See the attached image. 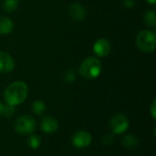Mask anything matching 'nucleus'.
Segmentation results:
<instances>
[{
	"label": "nucleus",
	"mask_w": 156,
	"mask_h": 156,
	"mask_svg": "<svg viewBox=\"0 0 156 156\" xmlns=\"http://www.w3.org/2000/svg\"><path fill=\"white\" fill-rule=\"evenodd\" d=\"M28 89L25 82L15 81L9 84L4 91V99L6 104L16 106L22 103L27 97Z\"/></svg>",
	"instance_id": "f257e3e1"
},
{
	"label": "nucleus",
	"mask_w": 156,
	"mask_h": 156,
	"mask_svg": "<svg viewBox=\"0 0 156 156\" xmlns=\"http://www.w3.org/2000/svg\"><path fill=\"white\" fill-rule=\"evenodd\" d=\"M101 62L94 57L85 58L80 66L79 73L86 80H94L98 78L101 72Z\"/></svg>",
	"instance_id": "f03ea898"
},
{
	"label": "nucleus",
	"mask_w": 156,
	"mask_h": 156,
	"mask_svg": "<svg viewBox=\"0 0 156 156\" xmlns=\"http://www.w3.org/2000/svg\"><path fill=\"white\" fill-rule=\"evenodd\" d=\"M135 41L137 48L144 53H151L155 48V34L151 30H143L139 32Z\"/></svg>",
	"instance_id": "7ed1b4c3"
},
{
	"label": "nucleus",
	"mask_w": 156,
	"mask_h": 156,
	"mask_svg": "<svg viewBox=\"0 0 156 156\" xmlns=\"http://www.w3.org/2000/svg\"><path fill=\"white\" fill-rule=\"evenodd\" d=\"M36 122L30 115H22L18 117L14 123L16 132L21 135L31 134L36 130Z\"/></svg>",
	"instance_id": "20e7f679"
},
{
	"label": "nucleus",
	"mask_w": 156,
	"mask_h": 156,
	"mask_svg": "<svg viewBox=\"0 0 156 156\" xmlns=\"http://www.w3.org/2000/svg\"><path fill=\"white\" fill-rule=\"evenodd\" d=\"M110 126L113 133L122 134L129 127V122L127 117L122 113H116L110 121Z\"/></svg>",
	"instance_id": "39448f33"
},
{
	"label": "nucleus",
	"mask_w": 156,
	"mask_h": 156,
	"mask_svg": "<svg viewBox=\"0 0 156 156\" xmlns=\"http://www.w3.org/2000/svg\"><path fill=\"white\" fill-rule=\"evenodd\" d=\"M91 135L85 131H79L72 136V144L79 149L88 147L91 144Z\"/></svg>",
	"instance_id": "423d86ee"
},
{
	"label": "nucleus",
	"mask_w": 156,
	"mask_h": 156,
	"mask_svg": "<svg viewBox=\"0 0 156 156\" xmlns=\"http://www.w3.org/2000/svg\"><path fill=\"white\" fill-rule=\"evenodd\" d=\"M112 50V45L107 38H99L95 41L93 45V51L96 56L100 58H104L110 54Z\"/></svg>",
	"instance_id": "0eeeda50"
},
{
	"label": "nucleus",
	"mask_w": 156,
	"mask_h": 156,
	"mask_svg": "<svg viewBox=\"0 0 156 156\" xmlns=\"http://www.w3.org/2000/svg\"><path fill=\"white\" fill-rule=\"evenodd\" d=\"M15 61L10 54L0 51V73H7L14 69Z\"/></svg>",
	"instance_id": "6e6552de"
},
{
	"label": "nucleus",
	"mask_w": 156,
	"mask_h": 156,
	"mask_svg": "<svg viewBox=\"0 0 156 156\" xmlns=\"http://www.w3.org/2000/svg\"><path fill=\"white\" fill-rule=\"evenodd\" d=\"M69 16L78 22H80L86 17V10L83 5L80 4H72L69 7Z\"/></svg>",
	"instance_id": "1a4fd4ad"
},
{
	"label": "nucleus",
	"mask_w": 156,
	"mask_h": 156,
	"mask_svg": "<svg viewBox=\"0 0 156 156\" xmlns=\"http://www.w3.org/2000/svg\"><path fill=\"white\" fill-rule=\"evenodd\" d=\"M40 127L44 133H52L58 130V122L55 118H53L51 116H45L41 120Z\"/></svg>",
	"instance_id": "9d476101"
},
{
	"label": "nucleus",
	"mask_w": 156,
	"mask_h": 156,
	"mask_svg": "<svg viewBox=\"0 0 156 156\" xmlns=\"http://www.w3.org/2000/svg\"><path fill=\"white\" fill-rule=\"evenodd\" d=\"M14 27L13 21L5 16H0V35L9 34Z\"/></svg>",
	"instance_id": "9b49d317"
},
{
	"label": "nucleus",
	"mask_w": 156,
	"mask_h": 156,
	"mask_svg": "<svg viewBox=\"0 0 156 156\" xmlns=\"http://www.w3.org/2000/svg\"><path fill=\"white\" fill-rule=\"evenodd\" d=\"M122 144L129 149L134 148L138 144V139L133 134H126L122 139Z\"/></svg>",
	"instance_id": "f8f14e48"
},
{
	"label": "nucleus",
	"mask_w": 156,
	"mask_h": 156,
	"mask_svg": "<svg viewBox=\"0 0 156 156\" xmlns=\"http://www.w3.org/2000/svg\"><path fill=\"white\" fill-rule=\"evenodd\" d=\"M144 24L149 27H155L156 26V18H155V12L153 10H148L145 12L144 16Z\"/></svg>",
	"instance_id": "ddd939ff"
},
{
	"label": "nucleus",
	"mask_w": 156,
	"mask_h": 156,
	"mask_svg": "<svg viewBox=\"0 0 156 156\" xmlns=\"http://www.w3.org/2000/svg\"><path fill=\"white\" fill-rule=\"evenodd\" d=\"M77 79L76 71L73 69H68L64 71L63 74V80L66 83H73Z\"/></svg>",
	"instance_id": "4468645a"
},
{
	"label": "nucleus",
	"mask_w": 156,
	"mask_h": 156,
	"mask_svg": "<svg viewBox=\"0 0 156 156\" xmlns=\"http://www.w3.org/2000/svg\"><path fill=\"white\" fill-rule=\"evenodd\" d=\"M18 3V0H3V8L8 13L13 12L16 9Z\"/></svg>",
	"instance_id": "2eb2a0df"
},
{
	"label": "nucleus",
	"mask_w": 156,
	"mask_h": 156,
	"mask_svg": "<svg viewBox=\"0 0 156 156\" xmlns=\"http://www.w3.org/2000/svg\"><path fill=\"white\" fill-rule=\"evenodd\" d=\"M32 111L37 115H41L46 111V105L41 101H35L32 104Z\"/></svg>",
	"instance_id": "dca6fc26"
},
{
	"label": "nucleus",
	"mask_w": 156,
	"mask_h": 156,
	"mask_svg": "<svg viewBox=\"0 0 156 156\" xmlns=\"http://www.w3.org/2000/svg\"><path fill=\"white\" fill-rule=\"evenodd\" d=\"M27 144L31 149H37L41 144V139L36 134H31L27 139Z\"/></svg>",
	"instance_id": "f3484780"
},
{
	"label": "nucleus",
	"mask_w": 156,
	"mask_h": 156,
	"mask_svg": "<svg viewBox=\"0 0 156 156\" xmlns=\"http://www.w3.org/2000/svg\"><path fill=\"white\" fill-rule=\"evenodd\" d=\"M15 112V109H14V106H11V105H5V109H4V113L3 115L5 116V117H11Z\"/></svg>",
	"instance_id": "a211bd4d"
},
{
	"label": "nucleus",
	"mask_w": 156,
	"mask_h": 156,
	"mask_svg": "<svg viewBox=\"0 0 156 156\" xmlns=\"http://www.w3.org/2000/svg\"><path fill=\"white\" fill-rule=\"evenodd\" d=\"M114 141V137H113V134H106L103 136L102 138V143L103 144L105 145H109V144H112Z\"/></svg>",
	"instance_id": "6ab92c4d"
},
{
	"label": "nucleus",
	"mask_w": 156,
	"mask_h": 156,
	"mask_svg": "<svg viewBox=\"0 0 156 156\" xmlns=\"http://www.w3.org/2000/svg\"><path fill=\"white\" fill-rule=\"evenodd\" d=\"M135 0H123V5L128 8V9H132L135 6Z\"/></svg>",
	"instance_id": "aec40b11"
},
{
	"label": "nucleus",
	"mask_w": 156,
	"mask_h": 156,
	"mask_svg": "<svg viewBox=\"0 0 156 156\" xmlns=\"http://www.w3.org/2000/svg\"><path fill=\"white\" fill-rule=\"evenodd\" d=\"M151 113H152V116L153 118H155L156 114H155V101L153 102L152 106H151Z\"/></svg>",
	"instance_id": "412c9836"
},
{
	"label": "nucleus",
	"mask_w": 156,
	"mask_h": 156,
	"mask_svg": "<svg viewBox=\"0 0 156 156\" xmlns=\"http://www.w3.org/2000/svg\"><path fill=\"white\" fill-rule=\"evenodd\" d=\"M4 109H5V104H3V103L0 101V116L3 115V113H4Z\"/></svg>",
	"instance_id": "4be33fe9"
},
{
	"label": "nucleus",
	"mask_w": 156,
	"mask_h": 156,
	"mask_svg": "<svg viewBox=\"0 0 156 156\" xmlns=\"http://www.w3.org/2000/svg\"><path fill=\"white\" fill-rule=\"evenodd\" d=\"M146 2L150 5H155L156 0H146Z\"/></svg>",
	"instance_id": "5701e85b"
}]
</instances>
